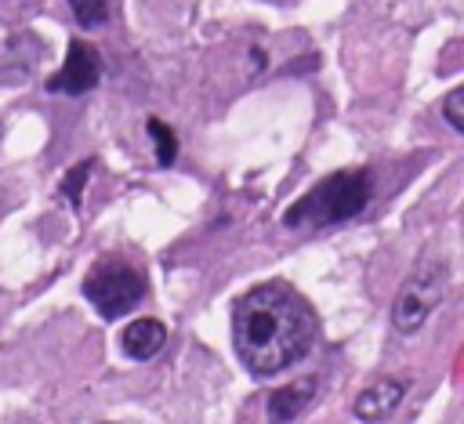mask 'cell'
<instances>
[{"label":"cell","instance_id":"11","mask_svg":"<svg viewBox=\"0 0 464 424\" xmlns=\"http://www.w3.org/2000/svg\"><path fill=\"white\" fill-rule=\"evenodd\" d=\"M442 116L453 130H464V87H453L446 98H442Z\"/></svg>","mask_w":464,"mask_h":424},{"label":"cell","instance_id":"10","mask_svg":"<svg viewBox=\"0 0 464 424\" xmlns=\"http://www.w3.org/2000/svg\"><path fill=\"white\" fill-rule=\"evenodd\" d=\"M69 7L76 14V22L87 29H102L109 22V0H69Z\"/></svg>","mask_w":464,"mask_h":424},{"label":"cell","instance_id":"1","mask_svg":"<svg viewBox=\"0 0 464 424\" xmlns=\"http://www.w3.org/2000/svg\"><path fill=\"white\" fill-rule=\"evenodd\" d=\"M319 337L312 304L286 283H261L232 304V348L257 373H279L304 359Z\"/></svg>","mask_w":464,"mask_h":424},{"label":"cell","instance_id":"12","mask_svg":"<svg viewBox=\"0 0 464 424\" xmlns=\"http://www.w3.org/2000/svg\"><path fill=\"white\" fill-rule=\"evenodd\" d=\"M87 174H91V159H83V163L69 174V181H65V188H62V192L69 196V203H76V199H80V181H83Z\"/></svg>","mask_w":464,"mask_h":424},{"label":"cell","instance_id":"9","mask_svg":"<svg viewBox=\"0 0 464 424\" xmlns=\"http://www.w3.org/2000/svg\"><path fill=\"white\" fill-rule=\"evenodd\" d=\"M149 134H152V145H156V163L160 167H170L174 163V156H178V138H174V130L163 123V120H149Z\"/></svg>","mask_w":464,"mask_h":424},{"label":"cell","instance_id":"3","mask_svg":"<svg viewBox=\"0 0 464 424\" xmlns=\"http://www.w3.org/2000/svg\"><path fill=\"white\" fill-rule=\"evenodd\" d=\"M83 297L98 308L102 319H116V315H127L130 308L141 304L145 297V279L138 268L123 265V261H112V265H98L87 283H83Z\"/></svg>","mask_w":464,"mask_h":424},{"label":"cell","instance_id":"5","mask_svg":"<svg viewBox=\"0 0 464 424\" xmlns=\"http://www.w3.org/2000/svg\"><path fill=\"white\" fill-rule=\"evenodd\" d=\"M98 80H102V54L91 43L72 40L62 69L47 80V91H54V94H87L91 87H98Z\"/></svg>","mask_w":464,"mask_h":424},{"label":"cell","instance_id":"4","mask_svg":"<svg viewBox=\"0 0 464 424\" xmlns=\"http://www.w3.org/2000/svg\"><path fill=\"white\" fill-rule=\"evenodd\" d=\"M442 294H446V268L435 265V261L420 265V268L399 286V294H395V301H392V326H395L399 333L420 330L424 319L439 308Z\"/></svg>","mask_w":464,"mask_h":424},{"label":"cell","instance_id":"6","mask_svg":"<svg viewBox=\"0 0 464 424\" xmlns=\"http://www.w3.org/2000/svg\"><path fill=\"white\" fill-rule=\"evenodd\" d=\"M402 384L399 381H392V377H381L377 384H366L359 395H355V402H352V410H355V417H362V420H381V417H388L399 402H402Z\"/></svg>","mask_w":464,"mask_h":424},{"label":"cell","instance_id":"8","mask_svg":"<svg viewBox=\"0 0 464 424\" xmlns=\"http://www.w3.org/2000/svg\"><path fill=\"white\" fill-rule=\"evenodd\" d=\"M312 391H315L312 381H297V384H290V388L272 391V395H268V420H272V424L294 420V417L312 402Z\"/></svg>","mask_w":464,"mask_h":424},{"label":"cell","instance_id":"7","mask_svg":"<svg viewBox=\"0 0 464 424\" xmlns=\"http://www.w3.org/2000/svg\"><path fill=\"white\" fill-rule=\"evenodd\" d=\"M163 341H167V326L156 323V319H134V323L120 333L123 355H127V359H138V362L152 359V355L163 348Z\"/></svg>","mask_w":464,"mask_h":424},{"label":"cell","instance_id":"2","mask_svg":"<svg viewBox=\"0 0 464 424\" xmlns=\"http://www.w3.org/2000/svg\"><path fill=\"white\" fill-rule=\"evenodd\" d=\"M370 203V178L362 170H337L330 178H323L312 192H304L286 214L283 221L290 228L297 225H337V221H348L355 214H362Z\"/></svg>","mask_w":464,"mask_h":424}]
</instances>
